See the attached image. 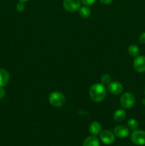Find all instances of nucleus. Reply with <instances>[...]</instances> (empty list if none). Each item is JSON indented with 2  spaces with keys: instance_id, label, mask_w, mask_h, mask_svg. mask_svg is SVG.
<instances>
[{
  "instance_id": "nucleus-19",
  "label": "nucleus",
  "mask_w": 145,
  "mask_h": 146,
  "mask_svg": "<svg viewBox=\"0 0 145 146\" xmlns=\"http://www.w3.org/2000/svg\"><path fill=\"white\" fill-rule=\"evenodd\" d=\"M95 1H96V0H81V3L84 4V6H87V7L92 5V4H95Z\"/></svg>"
},
{
  "instance_id": "nucleus-11",
  "label": "nucleus",
  "mask_w": 145,
  "mask_h": 146,
  "mask_svg": "<svg viewBox=\"0 0 145 146\" xmlns=\"http://www.w3.org/2000/svg\"><path fill=\"white\" fill-rule=\"evenodd\" d=\"M102 130V125L99 122L94 121L91 123L89 125V132L92 135H98L100 133Z\"/></svg>"
},
{
  "instance_id": "nucleus-20",
  "label": "nucleus",
  "mask_w": 145,
  "mask_h": 146,
  "mask_svg": "<svg viewBox=\"0 0 145 146\" xmlns=\"http://www.w3.org/2000/svg\"><path fill=\"white\" fill-rule=\"evenodd\" d=\"M139 40L142 44H145V32H143L139 35Z\"/></svg>"
},
{
  "instance_id": "nucleus-9",
  "label": "nucleus",
  "mask_w": 145,
  "mask_h": 146,
  "mask_svg": "<svg viewBox=\"0 0 145 146\" xmlns=\"http://www.w3.org/2000/svg\"><path fill=\"white\" fill-rule=\"evenodd\" d=\"M114 134L119 138H125L129 135V129L123 125H118L114 128Z\"/></svg>"
},
{
  "instance_id": "nucleus-7",
  "label": "nucleus",
  "mask_w": 145,
  "mask_h": 146,
  "mask_svg": "<svg viewBox=\"0 0 145 146\" xmlns=\"http://www.w3.org/2000/svg\"><path fill=\"white\" fill-rule=\"evenodd\" d=\"M134 68L139 73L145 72V56L143 55L135 57L133 62Z\"/></svg>"
},
{
  "instance_id": "nucleus-25",
  "label": "nucleus",
  "mask_w": 145,
  "mask_h": 146,
  "mask_svg": "<svg viewBox=\"0 0 145 146\" xmlns=\"http://www.w3.org/2000/svg\"><path fill=\"white\" fill-rule=\"evenodd\" d=\"M144 95H145V89H144Z\"/></svg>"
},
{
  "instance_id": "nucleus-4",
  "label": "nucleus",
  "mask_w": 145,
  "mask_h": 146,
  "mask_svg": "<svg viewBox=\"0 0 145 146\" xmlns=\"http://www.w3.org/2000/svg\"><path fill=\"white\" fill-rule=\"evenodd\" d=\"M131 141L136 145H145V131L142 130H136L132 132L130 136Z\"/></svg>"
},
{
  "instance_id": "nucleus-3",
  "label": "nucleus",
  "mask_w": 145,
  "mask_h": 146,
  "mask_svg": "<svg viewBox=\"0 0 145 146\" xmlns=\"http://www.w3.org/2000/svg\"><path fill=\"white\" fill-rule=\"evenodd\" d=\"M121 106L124 108H131L135 104V97L132 93L126 92L122 95L120 98Z\"/></svg>"
},
{
  "instance_id": "nucleus-23",
  "label": "nucleus",
  "mask_w": 145,
  "mask_h": 146,
  "mask_svg": "<svg viewBox=\"0 0 145 146\" xmlns=\"http://www.w3.org/2000/svg\"><path fill=\"white\" fill-rule=\"evenodd\" d=\"M19 1H21V2H26V1H28V0H18Z\"/></svg>"
},
{
  "instance_id": "nucleus-1",
  "label": "nucleus",
  "mask_w": 145,
  "mask_h": 146,
  "mask_svg": "<svg viewBox=\"0 0 145 146\" xmlns=\"http://www.w3.org/2000/svg\"><path fill=\"white\" fill-rule=\"evenodd\" d=\"M106 88L101 83L95 84L90 88V97L93 101L97 103L102 102L106 97Z\"/></svg>"
},
{
  "instance_id": "nucleus-18",
  "label": "nucleus",
  "mask_w": 145,
  "mask_h": 146,
  "mask_svg": "<svg viewBox=\"0 0 145 146\" xmlns=\"http://www.w3.org/2000/svg\"><path fill=\"white\" fill-rule=\"evenodd\" d=\"M16 9L18 12H22V11H24V9H25V4H24V2L19 1L16 5Z\"/></svg>"
},
{
  "instance_id": "nucleus-14",
  "label": "nucleus",
  "mask_w": 145,
  "mask_h": 146,
  "mask_svg": "<svg viewBox=\"0 0 145 146\" xmlns=\"http://www.w3.org/2000/svg\"><path fill=\"white\" fill-rule=\"evenodd\" d=\"M78 13H79V15L82 18L87 19L89 18L91 15V10L87 6H83L82 7H80V9H78Z\"/></svg>"
},
{
  "instance_id": "nucleus-24",
  "label": "nucleus",
  "mask_w": 145,
  "mask_h": 146,
  "mask_svg": "<svg viewBox=\"0 0 145 146\" xmlns=\"http://www.w3.org/2000/svg\"><path fill=\"white\" fill-rule=\"evenodd\" d=\"M142 104H143L144 105H145V99L142 100Z\"/></svg>"
},
{
  "instance_id": "nucleus-22",
  "label": "nucleus",
  "mask_w": 145,
  "mask_h": 146,
  "mask_svg": "<svg viewBox=\"0 0 145 146\" xmlns=\"http://www.w3.org/2000/svg\"><path fill=\"white\" fill-rule=\"evenodd\" d=\"M113 0H100L101 3L102 4H105V5H107V4H109L110 3L112 2Z\"/></svg>"
},
{
  "instance_id": "nucleus-12",
  "label": "nucleus",
  "mask_w": 145,
  "mask_h": 146,
  "mask_svg": "<svg viewBox=\"0 0 145 146\" xmlns=\"http://www.w3.org/2000/svg\"><path fill=\"white\" fill-rule=\"evenodd\" d=\"M82 146H100V141L96 135L88 136L83 141Z\"/></svg>"
},
{
  "instance_id": "nucleus-15",
  "label": "nucleus",
  "mask_w": 145,
  "mask_h": 146,
  "mask_svg": "<svg viewBox=\"0 0 145 146\" xmlns=\"http://www.w3.org/2000/svg\"><path fill=\"white\" fill-rule=\"evenodd\" d=\"M139 52H140V50H139V46L135 44H132L128 48V53L132 57H136L139 56Z\"/></svg>"
},
{
  "instance_id": "nucleus-8",
  "label": "nucleus",
  "mask_w": 145,
  "mask_h": 146,
  "mask_svg": "<svg viewBox=\"0 0 145 146\" xmlns=\"http://www.w3.org/2000/svg\"><path fill=\"white\" fill-rule=\"evenodd\" d=\"M107 90L113 95H119L123 91V86L120 82L112 81L107 85Z\"/></svg>"
},
{
  "instance_id": "nucleus-10",
  "label": "nucleus",
  "mask_w": 145,
  "mask_h": 146,
  "mask_svg": "<svg viewBox=\"0 0 145 146\" xmlns=\"http://www.w3.org/2000/svg\"><path fill=\"white\" fill-rule=\"evenodd\" d=\"M9 74L7 70L4 68H0V87L3 88L9 81Z\"/></svg>"
},
{
  "instance_id": "nucleus-17",
  "label": "nucleus",
  "mask_w": 145,
  "mask_h": 146,
  "mask_svg": "<svg viewBox=\"0 0 145 146\" xmlns=\"http://www.w3.org/2000/svg\"><path fill=\"white\" fill-rule=\"evenodd\" d=\"M111 76L109 74H104L102 77H101V84L103 85H108L109 83L111 82Z\"/></svg>"
},
{
  "instance_id": "nucleus-16",
  "label": "nucleus",
  "mask_w": 145,
  "mask_h": 146,
  "mask_svg": "<svg viewBox=\"0 0 145 146\" xmlns=\"http://www.w3.org/2000/svg\"><path fill=\"white\" fill-rule=\"evenodd\" d=\"M138 126H139L138 121L134 118H131L127 121V128L131 131H136L137 130Z\"/></svg>"
},
{
  "instance_id": "nucleus-21",
  "label": "nucleus",
  "mask_w": 145,
  "mask_h": 146,
  "mask_svg": "<svg viewBox=\"0 0 145 146\" xmlns=\"http://www.w3.org/2000/svg\"><path fill=\"white\" fill-rule=\"evenodd\" d=\"M5 94H6V92L5 91H4V88L0 87V99L4 98V97L5 96Z\"/></svg>"
},
{
  "instance_id": "nucleus-2",
  "label": "nucleus",
  "mask_w": 145,
  "mask_h": 146,
  "mask_svg": "<svg viewBox=\"0 0 145 146\" xmlns=\"http://www.w3.org/2000/svg\"><path fill=\"white\" fill-rule=\"evenodd\" d=\"M50 104L55 108H61L65 104V97L63 94L59 91H53L48 98Z\"/></svg>"
},
{
  "instance_id": "nucleus-5",
  "label": "nucleus",
  "mask_w": 145,
  "mask_h": 146,
  "mask_svg": "<svg viewBox=\"0 0 145 146\" xmlns=\"http://www.w3.org/2000/svg\"><path fill=\"white\" fill-rule=\"evenodd\" d=\"M81 0H64L63 3V8L69 12H74L80 7Z\"/></svg>"
},
{
  "instance_id": "nucleus-13",
  "label": "nucleus",
  "mask_w": 145,
  "mask_h": 146,
  "mask_svg": "<svg viewBox=\"0 0 145 146\" xmlns=\"http://www.w3.org/2000/svg\"><path fill=\"white\" fill-rule=\"evenodd\" d=\"M113 118L117 122H122L126 118V112L124 109H118L115 111L113 114Z\"/></svg>"
},
{
  "instance_id": "nucleus-6",
  "label": "nucleus",
  "mask_w": 145,
  "mask_h": 146,
  "mask_svg": "<svg viewBox=\"0 0 145 146\" xmlns=\"http://www.w3.org/2000/svg\"><path fill=\"white\" fill-rule=\"evenodd\" d=\"M115 134L112 131H108V130L102 131L100 133V141L104 144H107V145L112 144L115 141Z\"/></svg>"
}]
</instances>
